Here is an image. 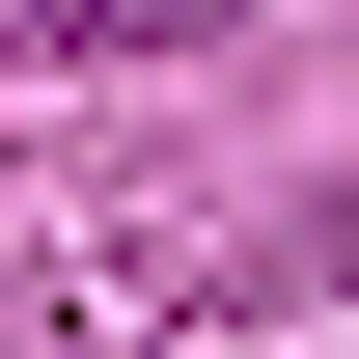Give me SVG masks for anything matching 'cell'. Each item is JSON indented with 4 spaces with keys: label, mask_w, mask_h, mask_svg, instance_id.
Returning <instances> with one entry per match:
<instances>
[{
    "label": "cell",
    "mask_w": 359,
    "mask_h": 359,
    "mask_svg": "<svg viewBox=\"0 0 359 359\" xmlns=\"http://www.w3.org/2000/svg\"><path fill=\"white\" fill-rule=\"evenodd\" d=\"M194 28H249V0H28V55H194Z\"/></svg>",
    "instance_id": "1"
},
{
    "label": "cell",
    "mask_w": 359,
    "mask_h": 359,
    "mask_svg": "<svg viewBox=\"0 0 359 359\" xmlns=\"http://www.w3.org/2000/svg\"><path fill=\"white\" fill-rule=\"evenodd\" d=\"M0 359H28V332H0Z\"/></svg>",
    "instance_id": "2"
}]
</instances>
